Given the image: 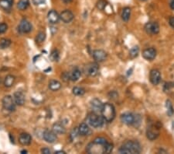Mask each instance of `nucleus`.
Segmentation results:
<instances>
[{"mask_svg":"<svg viewBox=\"0 0 174 154\" xmlns=\"http://www.w3.org/2000/svg\"><path fill=\"white\" fill-rule=\"evenodd\" d=\"M105 122L102 116H99L95 112L89 114L87 116V124L93 128H101Z\"/></svg>","mask_w":174,"mask_h":154,"instance_id":"nucleus-4","label":"nucleus"},{"mask_svg":"<svg viewBox=\"0 0 174 154\" xmlns=\"http://www.w3.org/2000/svg\"><path fill=\"white\" fill-rule=\"evenodd\" d=\"M170 8L174 10V0H171V1H170Z\"/></svg>","mask_w":174,"mask_h":154,"instance_id":"nucleus-40","label":"nucleus"},{"mask_svg":"<svg viewBox=\"0 0 174 154\" xmlns=\"http://www.w3.org/2000/svg\"><path fill=\"white\" fill-rule=\"evenodd\" d=\"M73 94L76 96H82L85 94V90L81 87H74L73 89Z\"/></svg>","mask_w":174,"mask_h":154,"instance_id":"nucleus-31","label":"nucleus"},{"mask_svg":"<svg viewBox=\"0 0 174 154\" xmlns=\"http://www.w3.org/2000/svg\"><path fill=\"white\" fill-rule=\"evenodd\" d=\"M166 111H167V114H168L169 116H172L174 114V109L172 105V103L170 100H166Z\"/></svg>","mask_w":174,"mask_h":154,"instance_id":"nucleus-29","label":"nucleus"},{"mask_svg":"<svg viewBox=\"0 0 174 154\" xmlns=\"http://www.w3.org/2000/svg\"><path fill=\"white\" fill-rule=\"evenodd\" d=\"M60 88H61V83L57 80H52L49 83V89L52 91H57Z\"/></svg>","mask_w":174,"mask_h":154,"instance_id":"nucleus-21","label":"nucleus"},{"mask_svg":"<svg viewBox=\"0 0 174 154\" xmlns=\"http://www.w3.org/2000/svg\"><path fill=\"white\" fill-rule=\"evenodd\" d=\"M73 17L74 16H73V13L69 10H64L60 15V19L65 24L70 23L73 20Z\"/></svg>","mask_w":174,"mask_h":154,"instance_id":"nucleus-9","label":"nucleus"},{"mask_svg":"<svg viewBox=\"0 0 174 154\" xmlns=\"http://www.w3.org/2000/svg\"><path fill=\"white\" fill-rule=\"evenodd\" d=\"M107 5V2L104 0H99L98 2H97V7L101 10H103Z\"/></svg>","mask_w":174,"mask_h":154,"instance_id":"nucleus-34","label":"nucleus"},{"mask_svg":"<svg viewBox=\"0 0 174 154\" xmlns=\"http://www.w3.org/2000/svg\"><path fill=\"white\" fill-rule=\"evenodd\" d=\"M32 137L28 133H22L19 137V142L23 146H28L31 143Z\"/></svg>","mask_w":174,"mask_h":154,"instance_id":"nucleus-19","label":"nucleus"},{"mask_svg":"<svg viewBox=\"0 0 174 154\" xmlns=\"http://www.w3.org/2000/svg\"><path fill=\"white\" fill-rule=\"evenodd\" d=\"M13 4V0H0V7L5 10L11 9Z\"/></svg>","mask_w":174,"mask_h":154,"instance_id":"nucleus-22","label":"nucleus"},{"mask_svg":"<svg viewBox=\"0 0 174 154\" xmlns=\"http://www.w3.org/2000/svg\"><path fill=\"white\" fill-rule=\"evenodd\" d=\"M147 138L150 139V140H154L157 137L159 136V132L156 130V129H154V128H148L146 132Z\"/></svg>","mask_w":174,"mask_h":154,"instance_id":"nucleus-20","label":"nucleus"},{"mask_svg":"<svg viewBox=\"0 0 174 154\" xmlns=\"http://www.w3.org/2000/svg\"><path fill=\"white\" fill-rule=\"evenodd\" d=\"M77 135H79V132H78V128H75V129H74L73 131H72L71 134H70V137H71L72 139H73V138H76V136H77Z\"/></svg>","mask_w":174,"mask_h":154,"instance_id":"nucleus-36","label":"nucleus"},{"mask_svg":"<svg viewBox=\"0 0 174 154\" xmlns=\"http://www.w3.org/2000/svg\"><path fill=\"white\" fill-rule=\"evenodd\" d=\"M11 45V41L6 38H2L0 40V49H5L10 47Z\"/></svg>","mask_w":174,"mask_h":154,"instance_id":"nucleus-28","label":"nucleus"},{"mask_svg":"<svg viewBox=\"0 0 174 154\" xmlns=\"http://www.w3.org/2000/svg\"><path fill=\"white\" fill-rule=\"evenodd\" d=\"M41 153L44 154H50L51 152H50V149L45 147V148H43L42 150H41Z\"/></svg>","mask_w":174,"mask_h":154,"instance_id":"nucleus-38","label":"nucleus"},{"mask_svg":"<svg viewBox=\"0 0 174 154\" xmlns=\"http://www.w3.org/2000/svg\"><path fill=\"white\" fill-rule=\"evenodd\" d=\"M142 56L146 60H153L156 56V50L153 48L145 49L142 51Z\"/></svg>","mask_w":174,"mask_h":154,"instance_id":"nucleus-13","label":"nucleus"},{"mask_svg":"<svg viewBox=\"0 0 174 154\" xmlns=\"http://www.w3.org/2000/svg\"><path fill=\"white\" fill-rule=\"evenodd\" d=\"M150 82L153 85H158L161 81V74L160 72L157 69H153L151 70L150 75H149Z\"/></svg>","mask_w":174,"mask_h":154,"instance_id":"nucleus-10","label":"nucleus"},{"mask_svg":"<svg viewBox=\"0 0 174 154\" xmlns=\"http://www.w3.org/2000/svg\"><path fill=\"white\" fill-rule=\"evenodd\" d=\"M93 58L97 62H103L106 59L107 53L104 50H95L93 51Z\"/></svg>","mask_w":174,"mask_h":154,"instance_id":"nucleus-14","label":"nucleus"},{"mask_svg":"<svg viewBox=\"0 0 174 154\" xmlns=\"http://www.w3.org/2000/svg\"><path fill=\"white\" fill-rule=\"evenodd\" d=\"M46 0H33V4H35L36 6H38V5H41L45 3Z\"/></svg>","mask_w":174,"mask_h":154,"instance_id":"nucleus-37","label":"nucleus"},{"mask_svg":"<svg viewBox=\"0 0 174 154\" xmlns=\"http://www.w3.org/2000/svg\"><path fill=\"white\" fill-rule=\"evenodd\" d=\"M13 99L15 104L22 106L25 103V95L22 91H16L13 95Z\"/></svg>","mask_w":174,"mask_h":154,"instance_id":"nucleus-15","label":"nucleus"},{"mask_svg":"<svg viewBox=\"0 0 174 154\" xmlns=\"http://www.w3.org/2000/svg\"><path fill=\"white\" fill-rule=\"evenodd\" d=\"M130 16H131V9L129 7H126L122 10V18L124 21L128 22L129 20Z\"/></svg>","mask_w":174,"mask_h":154,"instance_id":"nucleus-26","label":"nucleus"},{"mask_svg":"<svg viewBox=\"0 0 174 154\" xmlns=\"http://www.w3.org/2000/svg\"><path fill=\"white\" fill-rule=\"evenodd\" d=\"M101 113V116L106 122H111L115 118V109L112 103H104Z\"/></svg>","mask_w":174,"mask_h":154,"instance_id":"nucleus-3","label":"nucleus"},{"mask_svg":"<svg viewBox=\"0 0 174 154\" xmlns=\"http://www.w3.org/2000/svg\"><path fill=\"white\" fill-rule=\"evenodd\" d=\"M55 153H57V154H65L66 153L64 152V151H57V152H55Z\"/></svg>","mask_w":174,"mask_h":154,"instance_id":"nucleus-41","label":"nucleus"},{"mask_svg":"<svg viewBox=\"0 0 174 154\" xmlns=\"http://www.w3.org/2000/svg\"><path fill=\"white\" fill-rule=\"evenodd\" d=\"M47 19L50 24H57L60 20V15L55 11V10H50L47 14Z\"/></svg>","mask_w":174,"mask_h":154,"instance_id":"nucleus-17","label":"nucleus"},{"mask_svg":"<svg viewBox=\"0 0 174 154\" xmlns=\"http://www.w3.org/2000/svg\"><path fill=\"white\" fill-rule=\"evenodd\" d=\"M98 69L97 63H90L86 66V73L90 76H95L98 73Z\"/></svg>","mask_w":174,"mask_h":154,"instance_id":"nucleus-12","label":"nucleus"},{"mask_svg":"<svg viewBox=\"0 0 174 154\" xmlns=\"http://www.w3.org/2000/svg\"><path fill=\"white\" fill-rule=\"evenodd\" d=\"M145 31L149 34H157L159 32V26L156 22H149L145 25Z\"/></svg>","mask_w":174,"mask_h":154,"instance_id":"nucleus-6","label":"nucleus"},{"mask_svg":"<svg viewBox=\"0 0 174 154\" xmlns=\"http://www.w3.org/2000/svg\"><path fill=\"white\" fill-rule=\"evenodd\" d=\"M7 29H8L7 24H4V23L0 24V34L5 33V32L7 31Z\"/></svg>","mask_w":174,"mask_h":154,"instance_id":"nucleus-35","label":"nucleus"},{"mask_svg":"<svg viewBox=\"0 0 174 154\" xmlns=\"http://www.w3.org/2000/svg\"><path fill=\"white\" fill-rule=\"evenodd\" d=\"M60 59V53L57 50H54V51L51 52L50 54V59L54 62H56V61L59 60Z\"/></svg>","mask_w":174,"mask_h":154,"instance_id":"nucleus-32","label":"nucleus"},{"mask_svg":"<svg viewBox=\"0 0 174 154\" xmlns=\"http://www.w3.org/2000/svg\"><path fill=\"white\" fill-rule=\"evenodd\" d=\"M140 1H146V0H140Z\"/></svg>","mask_w":174,"mask_h":154,"instance_id":"nucleus-44","label":"nucleus"},{"mask_svg":"<svg viewBox=\"0 0 174 154\" xmlns=\"http://www.w3.org/2000/svg\"><path fill=\"white\" fill-rule=\"evenodd\" d=\"M2 105L6 110L9 111H14L15 110V103L14 101L13 97L8 95L4 97L2 99Z\"/></svg>","mask_w":174,"mask_h":154,"instance_id":"nucleus-5","label":"nucleus"},{"mask_svg":"<svg viewBox=\"0 0 174 154\" xmlns=\"http://www.w3.org/2000/svg\"><path fill=\"white\" fill-rule=\"evenodd\" d=\"M27 151L26 150H22L21 151V153H26Z\"/></svg>","mask_w":174,"mask_h":154,"instance_id":"nucleus-43","label":"nucleus"},{"mask_svg":"<svg viewBox=\"0 0 174 154\" xmlns=\"http://www.w3.org/2000/svg\"><path fill=\"white\" fill-rule=\"evenodd\" d=\"M53 131H54V132L56 133V134L58 135H61V134H64L66 132V129L64 126L59 123H57V124H54L53 125Z\"/></svg>","mask_w":174,"mask_h":154,"instance_id":"nucleus-23","label":"nucleus"},{"mask_svg":"<svg viewBox=\"0 0 174 154\" xmlns=\"http://www.w3.org/2000/svg\"><path fill=\"white\" fill-rule=\"evenodd\" d=\"M103 104L104 103H102V102L99 99H98V98H95V99H93L91 101V107L95 113L101 111Z\"/></svg>","mask_w":174,"mask_h":154,"instance_id":"nucleus-16","label":"nucleus"},{"mask_svg":"<svg viewBox=\"0 0 174 154\" xmlns=\"http://www.w3.org/2000/svg\"><path fill=\"white\" fill-rule=\"evenodd\" d=\"M136 115L131 113H125L121 116V121L122 123L128 125H134L135 122Z\"/></svg>","mask_w":174,"mask_h":154,"instance_id":"nucleus-7","label":"nucleus"},{"mask_svg":"<svg viewBox=\"0 0 174 154\" xmlns=\"http://www.w3.org/2000/svg\"><path fill=\"white\" fill-rule=\"evenodd\" d=\"M19 31L23 33H29L32 31V25L26 20H22L21 22L19 23Z\"/></svg>","mask_w":174,"mask_h":154,"instance_id":"nucleus-11","label":"nucleus"},{"mask_svg":"<svg viewBox=\"0 0 174 154\" xmlns=\"http://www.w3.org/2000/svg\"><path fill=\"white\" fill-rule=\"evenodd\" d=\"M169 24H170V25L173 28H174V16L170 18V20H169Z\"/></svg>","mask_w":174,"mask_h":154,"instance_id":"nucleus-39","label":"nucleus"},{"mask_svg":"<svg viewBox=\"0 0 174 154\" xmlns=\"http://www.w3.org/2000/svg\"><path fill=\"white\" fill-rule=\"evenodd\" d=\"M108 142L103 137H98L95 138L92 142H90L87 146L86 151L88 153L92 154H102L106 153L107 146Z\"/></svg>","mask_w":174,"mask_h":154,"instance_id":"nucleus-1","label":"nucleus"},{"mask_svg":"<svg viewBox=\"0 0 174 154\" xmlns=\"http://www.w3.org/2000/svg\"><path fill=\"white\" fill-rule=\"evenodd\" d=\"M43 138L46 141V142H49V143H54V142H56L57 138V134L54 132V131H50V130H45L43 135Z\"/></svg>","mask_w":174,"mask_h":154,"instance_id":"nucleus-8","label":"nucleus"},{"mask_svg":"<svg viewBox=\"0 0 174 154\" xmlns=\"http://www.w3.org/2000/svg\"><path fill=\"white\" fill-rule=\"evenodd\" d=\"M45 38H46V34L43 32H40L37 36V42L38 43H43L44 41Z\"/></svg>","mask_w":174,"mask_h":154,"instance_id":"nucleus-33","label":"nucleus"},{"mask_svg":"<svg viewBox=\"0 0 174 154\" xmlns=\"http://www.w3.org/2000/svg\"><path fill=\"white\" fill-rule=\"evenodd\" d=\"M139 48L138 46H134L133 48H131V50L129 51V55L131 59H135L139 55Z\"/></svg>","mask_w":174,"mask_h":154,"instance_id":"nucleus-30","label":"nucleus"},{"mask_svg":"<svg viewBox=\"0 0 174 154\" xmlns=\"http://www.w3.org/2000/svg\"><path fill=\"white\" fill-rule=\"evenodd\" d=\"M78 132H79V135L83 136L89 135L91 133V129L89 128L87 123H81L78 127Z\"/></svg>","mask_w":174,"mask_h":154,"instance_id":"nucleus-18","label":"nucleus"},{"mask_svg":"<svg viewBox=\"0 0 174 154\" xmlns=\"http://www.w3.org/2000/svg\"><path fill=\"white\" fill-rule=\"evenodd\" d=\"M15 77L12 75H8L6 76V78L4 80V85L6 87H11L14 84L15 82Z\"/></svg>","mask_w":174,"mask_h":154,"instance_id":"nucleus-25","label":"nucleus"},{"mask_svg":"<svg viewBox=\"0 0 174 154\" xmlns=\"http://www.w3.org/2000/svg\"><path fill=\"white\" fill-rule=\"evenodd\" d=\"M29 6V0H19L17 3V7L19 10H26Z\"/></svg>","mask_w":174,"mask_h":154,"instance_id":"nucleus-27","label":"nucleus"},{"mask_svg":"<svg viewBox=\"0 0 174 154\" xmlns=\"http://www.w3.org/2000/svg\"><path fill=\"white\" fill-rule=\"evenodd\" d=\"M81 76V72L78 68L73 69L70 73V80L72 81H77L80 79Z\"/></svg>","mask_w":174,"mask_h":154,"instance_id":"nucleus-24","label":"nucleus"},{"mask_svg":"<svg viewBox=\"0 0 174 154\" xmlns=\"http://www.w3.org/2000/svg\"><path fill=\"white\" fill-rule=\"evenodd\" d=\"M142 151L141 145L137 141H128L119 149L120 153H140Z\"/></svg>","mask_w":174,"mask_h":154,"instance_id":"nucleus-2","label":"nucleus"},{"mask_svg":"<svg viewBox=\"0 0 174 154\" xmlns=\"http://www.w3.org/2000/svg\"><path fill=\"white\" fill-rule=\"evenodd\" d=\"M63 2H66V3H69V2H70L72 1V0H62Z\"/></svg>","mask_w":174,"mask_h":154,"instance_id":"nucleus-42","label":"nucleus"}]
</instances>
